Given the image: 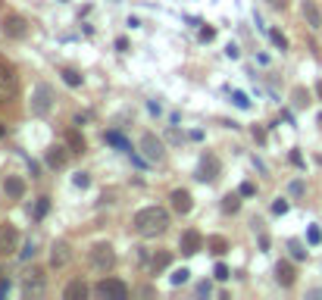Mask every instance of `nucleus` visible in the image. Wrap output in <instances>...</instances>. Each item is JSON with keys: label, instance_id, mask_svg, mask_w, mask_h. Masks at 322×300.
I'll return each instance as SVG.
<instances>
[{"label": "nucleus", "instance_id": "nucleus-23", "mask_svg": "<svg viewBox=\"0 0 322 300\" xmlns=\"http://www.w3.org/2000/svg\"><path fill=\"white\" fill-rule=\"evenodd\" d=\"M50 213V197H38V203H35V222H41Z\"/></svg>", "mask_w": 322, "mask_h": 300}, {"label": "nucleus", "instance_id": "nucleus-6", "mask_svg": "<svg viewBox=\"0 0 322 300\" xmlns=\"http://www.w3.org/2000/svg\"><path fill=\"white\" fill-rule=\"evenodd\" d=\"M0 31H3L6 38H13V41H22L25 35H28V22L22 19V16H3V22H0Z\"/></svg>", "mask_w": 322, "mask_h": 300}, {"label": "nucleus", "instance_id": "nucleus-25", "mask_svg": "<svg viewBox=\"0 0 322 300\" xmlns=\"http://www.w3.org/2000/svg\"><path fill=\"white\" fill-rule=\"evenodd\" d=\"M60 75H63V82L69 84V88H81V75L75 72V69H63Z\"/></svg>", "mask_w": 322, "mask_h": 300}, {"label": "nucleus", "instance_id": "nucleus-13", "mask_svg": "<svg viewBox=\"0 0 322 300\" xmlns=\"http://www.w3.org/2000/svg\"><path fill=\"white\" fill-rule=\"evenodd\" d=\"M3 194H6V200H22L25 197V182L19 175H6L3 178Z\"/></svg>", "mask_w": 322, "mask_h": 300}, {"label": "nucleus", "instance_id": "nucleus-9", "mask_svg": "<svg viewBox=\"0 0 322 300\" xmlns=\"http://www.w3.org/2000/svg\"><path fill=\"white\" fill-rule=\"evenodd\" d=\"M141 150H144V157H147L150 163H163V157H166V150H163V141L160 138H154V135H144L141 138Z\"/></svg>", "mask_w": 322, "mask_h": 300}, {"label": "nucleus", "instance_id": "nucleus-12", "mask_svg": "<svg viewBox=\"0 0 322 300\" xmlns=\"http://www.w3.org/2000/svg\"><path fill=\"white\" fill-rule=\"evenodd\" d=\"M169 200H172V210H175V213H182V216H188L191 207H194L191 191H185V188H175V191L169 194Z\"/></svg>", "mask_w": 322, "mask_h": 300}, {"label": "nucleus", "instance_id": "nucleus-22", "mask_svg": "<svg viewBox=\"0 0 322 300\" xmlns=\"http://www.w3.org/2000/svg\"><path fill=\"white\" fill-rule=\"evenodd\" d=\"M107 144H116V147H119V150H125V153H132V144H129V141H125V138H122V135H119V132H107Z\"/></svg>", "mask_w": 322, "mask_h": 300}, {"label": "nucleus", "instance_id": "nucleus-34", "mask_svg": "<svg viewBox=\"0 0 322 300\" xmlns=\"http://www.w3.org/2000/svg\"><path fill=\"white\" fill-rule=\"evenodd\" d=\"M72 185H75V188H88V185H91V178L84 175V172H79V175L72 178Z\"/></svg>", "mask_w": 322, "mask_h": 300}, {"label": "nucleus", "instance_id": "nucleus-30", "mask_svg": "<svg viewBox=\"0 0 322 300\" xmlns=\"http://www.w3.org/2000/svg\"><path fill=\"white\" fill-rule=\"evenodd\" d=\"M269 38H272V44H275L278 50H285V47H288V41H285L282 31H275V28H272V31H269Z\"/></svg>", "mask_w": 322, "mask_h": 300}, {"label": "nucleus", "instance_id": "nucleus-46", "mask_svg": "<svg viewBox=\"0 0 322 300\" xmlns=\"http://www.w3.org/2000/svg\"><path fill=\"white\" fill-rule=\"evenodd\" d=\"M0 135H3V125H0Z\"/></svg>", "mask_w": 322, "mask_h": 300}, {"label": "nucleus", "instance_id": "nucleus-8", "mask_svg": "<svg viewBox=\"0 0 322 300\" xmlns=\"http://www.w3.org/2000/svg\"><path fill=\"white\" fill-rule=\"evenodd\" d=\"M200 247H203V235L197 228H185L182 238H179V250L185 256H194V253H200Z\"/></svg>", "mask_w": 322, "mask_h": 300}, {"label": "nucleus", "instance_id": "nucleus-21", "mask_svg": "<svg viewBox=\"0 0 322 300\" xmlns=\"http://www.w3.org/2000/svg\"><path fill=\"white\" fill-rule=\"evenodd\" d=\"M169 263H172V253H169V250H160V253H154V260H150V269H154V272H163Z\"/></svg>", "mask_w": 322, "mask_h": 300}, {"label": "nucleus", "instance_id": "nucleus-32", "mask_svg": "<svg viewBox=\"0 0 322 300\" xmlns=\"http://www.w3.org/2000/svg\"><path fill=\"white\" fill-rule=\"evenodd\" d=\"M307 241H310V244H319V241H322V231H319L316 225H310V228H307Z\"/></svg>", "mask_w": 322, "mask_h": 300}, {"label": "nucleus", "instance_id": "nucleus-38", "mask_svg": "<svg viewBox=\"0 0 322 300\" xmlns=\"http://www.w3.org/2000/svg\"><path fill=\"white\" fill-rule=\"evenodd\" d=\"M266 3L272 6V10H285V6H288V0H266Z\"/></svg>", "mask_w": 322, "mask_h": 300}, {"label": "nucleus", "instance_id": "nucleus-42", "mask_svg": "<svg viewBox=\"0 0 322 300\" xmlns=\"http://www.w3.org/2000/svg\"><path fill=\"white\" fill-rule=\"evenodd\" d=\"M225 54L232 56V59H238V47H235V44H228V47H225Z\"/></svg>", "mask_w": 322, "mask_h": 300}, {"label": "nucleus", "instance_id": "nucleus-16", "mask_svg": "<svg viewBox=\"0 0 322 300\" xmlns=\"http://www.w3.org/2000/svg\"><path fill=\"white\" fill-rule=\"evenodd\" d=\"M69 147H50L47 150V166L50 169H63L66 163H69V153H66Z\"/></svg>", "mask_w": 322, "mask_h": 300}, {"label": "nucleus", "instance_id": "nucleus-45", "mask_svg": "<svg viewBox=\"0 0 322 300\" xmlns=\"http://www.w3.org/2000/svg\"><path fill=\"white\" fill-rule=\"evenodd\" d=\"M316 94H319V100H322V79L316 82Z\"/></svg>", "mask_w": 322, "mask_h": 300}, {"label": "nucleus", "instance_id": "nucleus-24", "mask_svg": "<svg viewBox=\"0 0 322 300\" xmlns=\"http://www.w3.org/2000/svg\"><path fill=\"white\" fill-rule=\"evenodd\" d=\"M222 210H225V213H238V210H241L238 194H225V197H222Z\"/></svg>", "mask_w": 322, "mask_h": 300}, {"label": "nucleus", "instance_id": "nucleus-19", "mask_svg": "<svg viewBox=\"0 0 322 300\" xmlns=\"http://www.w3.org/2000/svg\"><path fill=\"white\" fill-rule=\"evenodd\" d=\"M25 291H35V294H41V291H44V272L41 269H31L28 275H25Z\"/></svg>", "mask_w": 322, "mask_h": 300}, {"label": "nucleus", "instance_id": "nucleus-10", "mask_svg": "<svg viewBox=\"0 0 322 300\" xmlns=\"http://www.w3.org/2000/svg\"><path fill=\"white\" fill-rule=\"evenodd\" d=\"M69 260H72V247H69V241H54V247H50V266L63 269Z\"/></svg>", "mask_w": 322, "mask_h": 300}, {"label": "nucleus", "instance_id": "nucleus-43", "mask_svg": "<svg viewBox=\"0 0 322 300\" xmlns=\"http://www.w3.org/2000/svg\"><path fill=\"white\" fill-rule=\"evenodd\" d=\"M116 50H129V41H125V38H116Z\"/></svg>", "mask_w": 322, "mask_h": 300}, {"label": "nucleus", "instance_id": "nucleus-15", "mask_svg": "<svg viewBox=\"0 0 322 300\" xmlns=\"http://www.w3.org/2000/svg\"><path fill=\"white\" fill-rule=\"evenodd\" d=\"M303 19L310 22V28H322V13H319V6H316V0H303Z\"/></svg>", "mask_w": 322, "mask_h": 300}, {"label": "nucleus", "instance_id": "nucleus-7", "mask_svg": "<svg viewBox=\"0 0 322 300\" xmlns=\"http://www.w3.org/2000/svg\"><path fill=\"white\" fill-rule=\"evenodd\" d=\"M16 250H19V228L10 225V222H3V225H0V256L16 253Z\"/></svg>", "mask_w": 322, "mask_h": 300}, {"label": "nucleus", "instance_id": "nucleus-44", "mask_svg": "<svg viewBox=\"0 0 322 300\" xmlns=\"http://www.w3.org/2000/svg\"><path fill=\"white\" fill-rule=\"evenodd\" d=\"M10 291V281H0V294H6Z\"/></svg>", "mask_w": 322, "mask_h": 300}, {"label": "nucleus", "instance_id": "nucleus-14", "mask_svg": "<svg viewBox=\"0 0 322 300\" xmlns=\"http://www.w3.org/2000/svg\"><path fill=\"white\" fill-rule=\"evenodd\" d=\"M275 281L282 288H291L294 281H297V272H294V266L288 263V260H282V263H275Z\"/></svg>", "mask_w": 322, "mask_h": 300}, {"label": "nucleus", "instance_id": "nucleus-18", "mask_svg": "<svg viewBox=\"0 0 322 300\" xmlns=\"http://www.w3.org/2000/svg\"><path fill=\"white\" fill-rule=\"evenodd\" d=\"M66 147H69V153H84L88 144H84V138H81L79 128H69V132H66Z\"/></svg>", "mask_w": 322, "mask_h": 300}, {"label": "nucleus", "instance_id": "nucleus-36", "mask_svg": "<svg viewBox=\"0 0 322 300\" xmlns=\"http://www.w3.org/2000/svg\"><path fill=\"white\" fill-rule=\"evenodd\" d=\"M291 250H294V256H297V260H303V256H307V250H303L297 241H291Z\"/></svg>", "mask_w": 322, "mask_h": 300}, {"label": "nucleus", "instance_id": "nucleus-35", "mask_svg": "<svg viewBox=\"0 0 322 300\" xmlns=\"http://www.w3.org/2000/svg\"><path fill=\"white\" fill-rule=\"evenodd\" d=\"M213 38H216V28H210V25L200 28V41H213Z\"/></svg>", "mask_w": 322, "mask_h": 300}, {"label": "nucleus", "instance_id": "nucleus-33", "mask_svg": "<svg viewBox=\"0 0 322 300\" xmlns=\"http://www.w3.org/2000/svg\"><path fill=\"white\" fill-rule=\"evenodd\" d=\"M238 194H241V197H253V194H257V185H253V182H244V185L238 188Z\"/></svg>", "mask_w": 322, "mask_h": 300}, {"label": "nucleus", "instance_id": "nucleus-27", "mask_svg": "<svg viewBox=\"0 0 322 300\" xmlns=\"http://www.w3.org/2000/svg\"><path fill=\"white\" fill-rule=\"evenodd\" d=\"M188 278H191V272H188V269H175L172 275H169V281H172V285H185Z\"/></svg>", "mask_w": 322, "mask_h": 300}, {"label": "nucleus", "instance_id": "nucleus-2", "mask_svg": "<svg viewBox=\"0 0 322 300\" xmlns=\"http://www.w3.org/2000/svg\"><path fill=\"white\" fill-rule=\"evenodd\" d=\"M54 100H56V94L54 88H50L47 82H38L35 84V91H31V116H47L50 109H54Z\"/></svg>", "mask_w": 322, "mask_h": 300}, {"label": "nucleus", "instance_id": "nucleus-20", "mask_svg": "<svg viewBox=\"0 0 322 300\" xmlns=\"http://www.w3.org/2000/svg\"><path fill=\"white\" fill-rule=\"evenodd\" d=\"M207 250L216 253V256H222V253H228V241H225L222 235H210L207 238Z\"/></svg>", "mask_w": 322, "mask_h": 300}, {"label": "nucleus", "instance_id": "nucleus-40", "mask_svg": "<svg viewBox=\"0 0 322 300\" xmlns=\"http://www.w3.org/2000/svg\"><path fill=\"white\" fill-rule=\"evenodd\" d=\"M291 163H294V166H303V157H300L297 150H291Z\"/></svg>", "mask_w": 322, "mask_h": 300}, {"label": "nucleus", "instance_id": "nucleus-26", "mask_svg": "<svg viewBox=\"0 0 322 300\" xmlns=\"http://www.w3.org/2000/svg\"><path fill=\"white\" fill-rule=\"evenodd\" d=\"M291 97H294V107H307V104H310V94L303 91V88H294Z\"/></svg>", "mask_w": 322, "mask_h": 300}, {"label": "nucleus", "instance_id": "nucleus-29", "mask_svg": "<svg viewBox=\"0 0 322 300\" xmlns=\"http://www.w3.org/2000/svg\"><path fill=\"white\" fill-rule=\"evenodd\" d=\"M213 275H216V281H228V278H232V272H228V266H225V263H216Z\"/></svg>", "mask_w": 322, "mask_h": 300}, {"label": "nucleus", "instance_id": "nucleus-41", "mask_svg": "<svg viewBox=\"0 0 322 300\" xmlns=\"http://www.w3.org/2000/svg\"><path fill=\"white\" fill-rule=\"evenodd\" d=\"M253 138L263 144V141H266V132H263V128H253Z\"/></svg>", "mask_w": 322, "mask_h": 300}, {"label": "nucleus", "instance_id": "nucleus-3", "mask_svg": "<svg viewBox=\"0 0 322 300\" xmlns=\"http://www.w3.org/2000/svg\"><path fill=\"white\" fill-rule=\"evenodd\" d=\"M88 260H91V269L109 272V269L116 266V253H113V247H109L107 241H97V244L88 250Z\"/></svg>", "mask_w": 322, "mask_h": 300}, {"label": "nucleus", "instance_id": "nucleus-5", "mask_svg": "<svg viewBox=\"0 0 322 300\" xmlns=\"http://www.w3.org/2000/svg\"><path fill=\"white\" fill-rule=\"evenodd\" d=\"M219 172H222V163H219L216 153H203L200 157V166H197V178L200 182H216Z\"/></svg>", "mask_w": 322, "mask_h": 300}, {"label": "nucleus", "instance_id": "nucleus-28", "mask_svg": "<svg viewBox=\"0 0 322 300\" xmlns=\"http://www.w3.org/2000/svg\"><path fill=\"white\" fill-rule=\"evenodd\" d=\"M232 100H235V107H238V109H250V100H247V94H241V91H232Z\"/></svg>", "mask_w": 322, "mask_h": 300}, {"label": "nucleus", "instance_id": "nucleus-4", "mask_svg": "<svg viewBox=\"0 0 322 300\" xmlns=\"http://www.w3.org/2000/svg\"><path fill=\"white\" fill-rule=\"evenodd\" d=\"M94 291L100 297H107V300H125L129 297V285H125L122 278H100Z\"/></svg>", "mask_w": 322, "mask_h": 300}, {"label": "nucleus", "instance_id": "nucleus-1", "mask_svg": "<svg viewBox=\"0 0 322 300\" xmlns=\"http://www.w3.org/2000/svg\"><path fill=\"white\" fill-rule=\"evenodd\" d=\"M132 228L138 231L141 238H157L169 228V213L163 207H144L132 216Z\"/></svg>", "mask_w": 322, "mask_h": 300}, {"label": "nucleus", "instance_id": "nucleus-31", "mask_svg": "<svg viewBox=\"0 0 322 300\" xmlns=\"http://www.w3.org/2000/svg\"><path fill=\"white\" fill-rule=\"evenodd\" d=\"M272 213H275V216H285V213H288V200H285V197H278V200L272 203Z\"/></svg>", "mask_w": 322, "mask_h": 300}, {"label": "nucleus", "instance_id": "nucleus-37", "mask_svg": "<svg viewBox=\"0 0 322 300\" xmlns=\"http://www.w3.org/2000/svg\"><path fill=\"white\" fill-rule=\"evenodd\" d=\"M291 194H294V197L303 194V182H300V178H297V182H291Z\"/></svg>", "mask_w": 322, "mask_h": 300}, {"label": "nucleus", "instance_id": "nucleus-11", "mask_svg": "<svg viewBox=\"0 0 322 300\" xmlns=\"http://www.w3.org/2000/svg\"><path fill=\"white\" fill-rule=\"evenodd\" d=\"M10 97H16V75L13 69L0 66V104H6Z\"/></svg>", "mask_w": 322, "mask_h": 300}, {"label": "nucleus", "instance_id": "nucleus-39", "mask_svg": "<svg viewBox=\"0 0 322 300\" xmlns=\"http://www.w3.org/2000/svg\"><path fill=\"white\" fill-rule=\"evenodd\" d=\"M210 291H213V285H210V281H200V285H197V294H210Z\"/></svg>", "mask_w": 322, "mask_h": 300}, {"label": "nucleus", "instance_id": "nucleus-17", "mask_svg": "<svg viewBox=\"0 0 322 300\" xmlns=\"http://www.w3.org/2000/svg\"><path fill=\"white\" fill-rule=\"evenodd\" d=\"M63 297H66V300H84V297H88V285H84L81 278H75V281H69V285H66Z\"/></svg>", "mask_w": 322, "mask_h": 300}]
</instances>
